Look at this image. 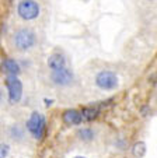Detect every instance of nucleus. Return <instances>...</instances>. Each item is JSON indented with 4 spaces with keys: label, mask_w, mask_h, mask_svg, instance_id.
Returning a JSON list of instances; mask_svg holds the SVG:
<instances>
[{
    "label": "nucleus",
    "mask_w": 157,
    "mask_h": 158,
    "mask_svg": "<svg viewBox=\"0 0 157 158\" xmlns=\"http://www.w3.org/2000/svg\"><path fill=\"white\" fill-rule=\"evenodd\" d=\"M13 41H14V45L17 49H20V51H28V49L33 48L34 45H35L37 38H35V34L31 30L21 28V30H18L14 34Z\"/></svg>",
    "instance_id": "1"
},
{
    "label": "nucleus",
    "mask_w": 157,
    "mask_h": 158,
    "mask_svg": "<svg viewBox=\"0 0 157 158\" xmlns=\"http://www.w3.org/2000/svg\"><path fill=\"white\" fill-rule=\"evenodd\" d=\"M39 11H41V9H39V4L35 0H21L17 6L18 15L25 21L35 20L39 15Z\"/></svg>",
    "instance_id": "2"
},
{
    "label": "nucleus",
    "mask_w": 157,
    "mask_h": 158,
    "mask_svg": "<svg viewBox=\"0 0 157 158\" xmlns=\"http://www.w3.org/2000/svg\"><path fill=\"white\" fill-rule=\"evenodd\" d=\"M95 84L105 91L115 89L118 87V76L111 70H102L95 76Z\"/></svg>",
    "instance_id": "3"
},
{
    "label": "nucleus",
    "mask_w": 157,
    "mask_h": 158,
    "mask_svg": "<svg viewBox=\"0 0 157 158\" xmlns=\"http://www.w3.org/2000/svg\"><path fill=\"white\" fill-rule=\"evenodd\" d=\"M6 85H7V91H9V98L11 104H17L21 99L23 95V84L21 81L17 78V76H7L6 78Z\"/></svg>",
    "instance_id": "4"
},
{
    "label": "nucleus",
    "mask_w": 157,
    "mask_h": 158,
    "mask_svg": "<svg viewBox=\"0 0 157 158\" xmlns=\"http://www.w3.org/2000/svg\"><path fill=\"white\" fill-rule=\"evenodd\" d=\"M44 126H45V120L44 116L39 115L38 112H33L27 122V129L35 139H41L42 133H44Z\"/></svg>",
    "instance_id": "5"
},
{
    "label": "nucleus",
    "mask_w": 157,
    "mask_h": 158,
    "mask_svg": "<svg viewBox=\"0 0 157 158\" xmlns=\"http://www.w3.org/2000/svg\"><path fill=\"white\" fill-rule=\"evenodd\" d=\"M50 80H52L54 84H56V85L66 87L73 81V76H72V73L65 67V69H62V70L50 72Z\"/></svg>",
    "instance_id": "6"
},
{
    "label": "nucleus",
    "mask_w": 157,
    "mask_h": 158,
    "mask_svg": "<svg viewBox=\"0 0 157 158\" xmlns=\"http://www.w3.org/2000/svg\"><path fill=\"white\" fill-rule=\"evenodd\" d=\"M48 67L50 72H56V70H62L66 67V60L62 53H54L50 55L48 59Z\"/></svg>",
    "instance_id": "7"
},
{
    "label": "nucleus",
    "mask_w": 157,
    "mask_h": 158,
    "mask_svg": "<svg viewBox=\"0 0 157 158\" xmlns=\"http://www.w3.org/2000/svg\"><path fill=\"white\" fill-rule=\"evenodd\" d=\"M63 122L68 123V125H79V123L83 122V115L81 112L76 109H68L63 112Z\"/></svg>",
    "instance_id": "8"
},
{
    "label": "nucleus",
    "mask_w": 157,
    "mask_h": 158,
    "mask_svg": "<svg viewBox=\"0 0 157 158\" xmlns=\"http://www.w3.org/2000/svg\"><path fill=\"white\" fill-rule=\"evenodd\" d=\"M4 70H6L9 74H13V76H17L18 73H20V66H18V63L15 62V60L13 59H7L4 60Z\"/></svg>",
    "instance_id": "9"
},
{
    "label": "nucleus",
    "mask_w": 157,
    "mask_h": 158,
    "mask_svg": "<svg viewBox=\"0 0 157 158\" xmlns=\"http://www.w3.org/2000/svg\"><path fill=\"white\" fill-rule=\"evenodd\" d=\"M98 114V109L97 108H84L81 110V115H83V119L84 120H93Z\"/></svg>",
    "instance_id": "10"
},
{
    "label": "nucleus",
    "mask_w": 157,
    "mask_h": 158,
    "mask_svg": "<svg viewBox=\"0 0 157 158\" xmlns=\"http://www.w3.org/2000/svg\"><path fill=\"white\" fill-rule=\"evenodd\" d=\"M145 152H146V144L142 143V141H139V143L133 147V155L142 157V155H145Z\"/></svg>",
    "instance_id": "11"
},
{
    "label": "nucleus",
    "mask_w": 157,
    "mask_h": 158,
    "mask_svg": "<svg viewBox=\"0 0 157 158\" xmlns=\"http://www.w3.org/2000/svg\"><path fill=\"white\" fill-rule=\"evenodd\" d=\"M79 134H80V137L83 139V140H91L93 136H94L90 129H83V130H80V133Z\"/></svg>",
    "instance_id": "12"
},
{
    "label": "nucleus",
    "mask_w": 157,
    "mask_h": 158,
    "mask_svg": "<svg viewBox=\"0 0 157 158\" xmlns=\"http://www.w3.org/2000/svg\"><path fill=\"white\" fill-rule=\"evenodd\" d=\"M7 152H9V147L4 144V146H2V158H4L7 155Z\"/></svg>",
    "instance_id": "13"
},
{
    "label": "nucleus",
    "mask_w": 157,
    "mask_h": 158,
    "mask_svg": "<svg viewBox=\"0 0 157 158\" xmlns=\"http://www.w3.org/2000/svg\"><path fill=\"white\" fill-rule=\"evenodd\" d=\"M74 158H86V157H74Z\"/></svg>",
    "instance_id": "14"
}]
</instances>
